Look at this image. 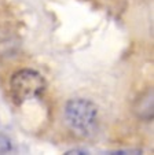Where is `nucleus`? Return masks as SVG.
Masks as SVG:
<instances>
[{
  "instance_id": "1",
  "label": "nucleus",
  "mask_w": 154,
  "mask_h": 155,
  "mask_svg": "<svg viewBox=\"0 0 154 155\" xmlns=\"http://www.w3.org/2000/svg\"><path fill=\"white\" fill-rule=\"evenodd\" d=\"M65 120L76 133L90 136L98 124V107L88 99H72L65 107Z\"/></svg>"
},
{
  "instance_id": "2",
  "label": "nucleus",
  "mask_w": 154,
  "mask_h": 155,
  "mask_svg": "<svg viewBox=\"0 0 154 155\" xmlns=\"http://www.w3.org/2000/svg\"><path fill=\"white\" fill-rule=\"evenodd\" d=\"M47 82L39 71L32 69H23L12 74L10 81V91L15 104H22L39 97L46 91Z\"/></svg>"
}]
</instances>
